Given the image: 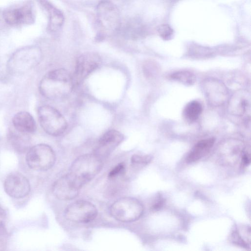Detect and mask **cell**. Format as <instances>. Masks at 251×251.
Listing matches in <instances>:
<instances>
[{
    "mask_svg": "<svg viewBox=\"0 0 251 251\" xmlns=\"http://www.w3.org/2000/svg\"><path fill=\"white\" fill-rule=\"evenodd\" d=\"M150 155H140L134 154L131 158V162L133 164H147L151 160Z\"/></svg>",
    "mask_w": 251,
    "mask_h": 251,
    "instance_id": "ffe728a7",
    "label": "cell"
},
{
    "mask_svg": "<svg viewBox=\"0 0 251 251\" xmlns=\"http://www.w3.org/2000/svg\"><path fill=\"white\" fill-rule=\"evenodd\" d=\"M4 189L10 197L20 199L25 197L29 193L30 185L28 180L23 174L13 172L6 177L4 182Z\"/></svg>",
    "mask_w": 251,
    "mask_h": 251,
    "instance_id": "8fae6325",
    "label": "cell"
},
{
    "mask_svg": "<svg viewBox=\"0 0 251 251\" xmlns=\"http://www.w3.org/2000/svg\"><path fill=\"white\" fill-rule=\"evenodd\" d=\"M2 16L5 22L13 26L31 25L35 21L33 6L30 1L7 8L3 12Z\"/></svg>",
    "mask_w": 251,
    "mask_h": 251,
    "instance_id": "9c48e42d",
    "label": "cell"
},
{
    "mask_svg": "<svg viewBox=\"0 0 251 251\" xmlns=\"http://www.w3.org/2000/svg\"><path fill=\"white\" fill-rule=\"evenodd\" d=\"M79 189L67 175L58 179L52 186V193L58 199L68 201L75 199Z\"/></svg>",
    "mask_w": 251,
    "mask_h": 251,
    "instance_id": "4fadbf2b",
    "label": "cell"
},
{
    "mask_svg": "<svg viewBox=\"0 0 251 251\" xmlns=\"http://www.w3.org/2000/svg\"><path fill=\"white\" fill-rule=\"evenodd\" d=\"M42 51L36 46H28L16 50L7 61V68L12 75H20L31 70L39 64Z\"/></svg>",
    "mask_w": 251,
    "mask_h": 251,
    "instance_id": "3957f363",
    "label": "cell"
},
{
    "mask_svg": "<svg viewBox=\"0 0 251 251\" xmlns=\"http://www.w3.org/2000/svg\"><path fill=\"white\" fill-rule=\"evenodd\" d=\"M102 165L101 158L95 153L84 154L73 162L67 175L80 189L99 173Z\"/></svg>",
    "mask_w": 251,
    "mask_h": 251,
    "instance_id": "7a4b0ae2",
    "label": "cell"
},
{
    "mask_svg": "<svg viewBox=\"0 0 251 251\" xmlns=\"http://www.w3.org/2000/svg\"><path fill=\"white\" fill-rule=\"evenodd\" d=\"M38 0L48 13L49 18L48 28L52 32L57 31L62 27L64 23L63 14L47 0Z\"/></svg>",
    "mask_w": 251,
    "mask_h": 251,
    "instance_id": "9a60e30c",
    "label": "cell"
},
{
    "mask_svg": "<svg viewBox=\"0 0 251 251\" xmlns=\"http://www.w3.org/2000/svg\"><path fill=\"white\" fill-rule=\"evenodd\" d=\"M25 159L27 165L30 169L44 171L54 165L56 157L53 149L50 146L39 144L28 150Z\"/></svg>",
    "mask_w": 251,
    "mask_h": 251,
    "instance_id": "8992f818",
    "label": "cell"
},
{
    "mask_svg": "<svg viewBox=\"0 0 251 251\" xmlns=\"http://www.w3.org/2000/svg\"><path fill=\"white\" fill-rule=\"evenodd\" d=\"M201 104L196 100L189 102L185 106L183 115L186 120L189 122H193L198 119L202 112Z\"/></svg>",
    "mask_w": 251,
    "mask_h": 251,
    "instance_id": "e0dca14e",
    "label": "cell"
},
{
    "mask_svg": "<svg viewBox=\"0 0 251 251\" xmlns=\"http://www.w3.org/2000/svg\"><path fill=\"white\" fill-rule=\"evenodd\" d=\"M6 217L4 210L0 207V227L2 225Z\"/></svg>",
    "mask_w": 251,
    "mask_h": 251,
    "instance_id": "d4e9b609",
    "label": "cell"
},
{
    "mask_svg": "<svg viewBox=\"0 0 251 251\" xmlns=\"http://www.w3.org/2000/svg\"><path fill=\"white\" fill-rule=\"evenodd\" d=\"M125 170V164L124 163H119L110 171L108 177L110 179L115 178L119 176L124 175Z\"/></svg>",
    "mask_w": 251,
    "mask_h": 251,
    "instance_id": "d6986e66",
    "label": "cell"
},
{
    "mask_svg": "<svg viewBox=\"0 0 251 251\" xmlns=\"http://www.w3.org/2000/svg\"><path fill=\"white\" fill-rule=\"evenodd\" d=\"M171 77L177 81L187 85H191L196 81V76L188 71H179L173 74Z\"/></svg>",
    "mask_w": 251,
    "mask_h": 251,
    "instance_id": "ac0fdd59",
    "label": "cell"
},
{
    "mask_svg": "<svg viewBox=\"0 0 251 251\" xmlns=\"http://www.w3.org/2000/svg\"><path fill=\"white\" fill-rule=\"evenodd\" d=\"M159 32L162 37L166 38L172 34V30L168 25H163L159 27Z\"/></svg>",
    "mask_w": 251,
    "mask_h": 251,
    "instance_id": "603a6c76",
    "label": "cell"
},
{
    "mask_svg": "<svg viewBox=\"0 0 251 251\" xmlns=\"http://www.w3.org/2000/svg\"><path fill=\"white\" fill-rule=\"evenodd\" d=\"M96 207L87 201L79 200L69 205L64 212L65 218L76 223H88L94 220L97 216Z\"/></svg>",
    "mask_w": 251,
    "mask_h": 251,
    "instance_id": "52a82bcc",
    "label": "cell"
},
{
    "mask_svg": "<svg viewBox=\"0 0 251 251\" xmlns=\"http://www.w3.org/2000/svg\"><path fill=\"white\" fill-rule=\"evenodd\" d=\"M101 59L97 53L87 52L76 59L74 74L72 75L74 87L79 85L100 65Z\"/></svg>",
    "mask_w": 251,
    "mask_h": 251,
    "instance_id": "ba28073f",
    "label": "cell"
},
{
    "mask_svg": "<svg viewBox=\"0 0 251 251\" xmlns=\"http://www.w3.org/2000/svg\"><path fill=\"white\" fill-rule=\"evenodd\" d=\"M74 87L72 75L65 69H56L49 71L43 77L39 89L43 97L55 100L68 96Z\"/></svg>",
    "mask_w": 251,
    "mask_h": 251,
    "instance_id": "6da1fadb",
    "label": "cell"
},
{
    "mask_svg": "<svg viewBox=\"0 0 251 251\" xmlns=\"http://www.w3.org/2000/svg\"><path fill=\"white\" fill-rule=\"evenodd\" d=\"M39 121L47 134L58 136L63 134L68 126L67 122L61 113L55 108L44 105L38 108Z\"/></svg>",
    "mask_w": 251,
    "mask_h": 251,
    "instance_id": "277c9868",
    "label": "cell"
},
{
    "mask_svg": "<svg viewBox=\"0 0 251 251\" xmlns=\"http://www.w3.org/2000/svg\"><path fill=\"white\" fill-rule=\"evenodd\" d=\"M215 139L213 138L198 142L188 154L186 161L188 163L198 161L204 156L213 147Z\"/></svg>",
    "mask_w": 251,
    "mask_h": 251,
    "instance_id": "2e32d148",
    "label": "cell"
},
{
    "mask_svg": "<svg viewBox=\"0 0 251 251\" xmlns=\"http://www.w3.org/2000/svg\"><path fill=\"white\" fill-rule=\"evenodd\" d=\"M251 157L249 154L247 153H243L242 156V162L243 165L247 166L250 163Z\"/></svg>",
    "mask_w": 251,
    "mask_h": 251,
    "instance_id": "cb8c5ba5",
    "label": "cell"
},
{
    "mask_svg": "<svg viewBox=\"0 0 251 251\" xmlns=\"http://www.w3.org/2000/svg\"><path fill=\"white\" fill-rule=\"evenodd\" d=\"M97 17L99 24L107 31H114L120 26L119 11L116 6L107 0H103L97 7Z\"/></svg>",
    "mask_w": 251,
    "mask_h": 251,
    "instance_id": "30bf717a",
    "label": "cell"
},
{
    "mask_svg": "<svg viewBox=\"0 0 251 251\" xmlns=\"http://www.w3.org/2000/svg\"><path fill=\"white\" fill-rule=\"evenodd\" d=\"M232 238L233 243L239 246L242 247L243 248H250V246L248 245V243L246 242L244 239L240 235L239 233L235 231L232 234Z\"/></svg>",
    "mask_w": 251,
    "mask_h": 251,
    "instance_id": "44dd1931",
    "label": "cell"
},
{
    "mask_svg": "<svg viewBox=\"0 0 251 251\" xmlns=\"http://www.w3.org/2000/svg\"><path fill=\"white\" fill-rule=\"evenodd\" d=\"M12 123L15 129L24 134L34 133L36 129V122L28 112L20 111L14 115Z\"/></svg>",
    "mask_w": 251,
    "mask_h": 251,
    "instance_id": "5bb4252c",
    "label": "cell"
},
{
    "mask_svg": "<svg viewBox=\"0 0 251 251\" xmlns=\"http://www.w3.org/2000/svg\"><path fill=\"white\" fill-rule=\"evenodd\" d=\"M124 139L119 131L111 129L106 131L100 138L95 149L96 154L102 158L110 154Z\"/></svg>",
    "mask_w": 251,
    "mask_h": 251,
    "instance_id": "7c38bea8",
    "label": "cell"
},
{
    "mask_svg": "<svg viewBox=\"0 0 251 251\" xmlns=\"http://www.w3.org/2000/svg\"><path fill=\"white\" fill-rule=\"evenodd\" d=\"M142 203L132 197H124L115 201L111 206L110 212L116 220L124 223L137 220L143 213Z\"/></svg>",
    "mask_w": 251,
    "mask_h": 251,
    "instance_id": "5b68a950",
    "label": "cell"
},
{
    "mask_svg": "<svg viewBox=\"0 0 251 251\" xmlns=\"http://www.w3.org/2000/svg\"><path fill=\"white\" fill-rule=\"evenodd\" d=\"M165 203L164 199L160 195L157 197L153 204L151 206V209L153 211H157L160 209Z\"/></svg>",
    "mask_w": 251,
    "mask_h": 251,
    "instance_id": "7402d4cb",
    "label": "cell"
}]
</instances>
